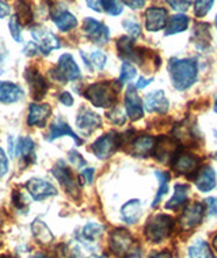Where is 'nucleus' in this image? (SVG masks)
Returning a JSON list of instances; mask_svg holds the SVG:
<instances>
[{
  "label": "nucleus",
  "instance_id": "nucleus-1",
  "mask_svg": "<svg viewBox=\"0 0 217 258\" xmlns=\"http://www.w3.org/2000/svg\"><path fill=\"white\" fill-rule=\"evenodd\" d=\"M169 72L174 87L183 91L195 83L198 67L193 58H171L169 62Z\"/></svg>",
  "mask_w": 217,
  "mask_h": 258
},
{
  "label": "nucleus",
  "instance_id": "nucleus-2",
  "mask_svg": "<svg viewBox=\"0 0 217 258\" xmlns=\"http://www.w3.org/2000/svg\"><path fill=\"white\" fill-rule=\"evenodd\" d=\"M85 97L97 107H111L117 101V90L111 82H101L87 87Z\"/></svg>",
  "mask_w": 217,
  "mask_h": 258
},
{
  "label": "nucleus",
  "instance_id": "nucleus-3",
  "mask_svg": "<svg viewBox=\"0 0 217 258\" xmlns=\"http://www.w3.org/2000/svg\"><path fill=\"white\" fill-rule=\"evenodd\" d=\"M173 219L167 215H154L146 224V235L151 242H162L173 231Z\"/></svg>",
  "mask_w": 217,
  "mask_h": 258
},
{
  "label": "nucleus",
  "instance_id": "nucleus-4",
  "mask_svg": "<svg viewBox=\"0 0 217 258\" xmlns=\"http://www.w3.org/2000/svg\"><path fill=\"white\" fill-rule=\"evenodd\" d=\"M50 74L54 79L58 82H74L80 78V68L72 57V54L64 53L60 56L57 66L53 70H50Z\"/></svg>",
  "mask_w": 217,
  "mask_h": 258
},
{
  "label": "nucleus",
  "instance_id": "nucleus-5",
  "mask_svg": "<svg viewBox=\"0 0 217 258\" xmlns=\"http://www.w3.org/2000/svg\"><path fill=\"white\" fill-rule=\"evenodd\" d=\"M109 245L111 251L120 258H126L134 250L132 235L125 228H117L111 232Z\"/></svg>",
  "mask_w": 217,
  "mask_h": 258
},
{
  "label": "nucleus",
  "instance_id": "nucleus-6",
  "mask_svg": "<svg viewBox=\"0 0 217 258\" xmlns=\"http://www.w3.org/2000/svg\"><path fill=\"white\" fill-rule=\"evenodd\" d=\"M120 136L115 132H110L97 139L91 146V150L99 159H107L120 147Z\"/></svg>",
  "mask_w": 217,
  "mask_h": 258
},
{
  "label": "nucleus",
  "instance_id": "nucleus-7",
  "mask_svg": "<svg viewBox=\"0 0 217 258\" xmlns=\"http://www.w3.org/2000/svg\"><path fill=\"white\" fill-rule=\"evenodd\" d=\"M31 36L34 38V44L44 54H49L52 50L58 49L61 44L58 37L44 26H37L31 30Z\"/></svg>",
  "mask_w": 217,
  "mask_h": 258
},
{
  "label": "nucleus",
  "instance_id": "nucleus-8",
  "mask_svg": "<svg viewBox=\"0 0 217 258\" xmlns=\"http://www.w3.org/2000/svg\"><path fill=\"white\" fill-rule=\"evenodd\" d=\"M52 174L60 182V185L65 189L66 193H69L71 196L79 195V185L76 182V178L74 177L71 169L65 165V162H62V160L57 162L52 169Z\"/></svg>",
  "mask_w": 217,
  "mask_h": 258
},
{
  "label": "nucleus",
  "instance_id": "nucleus-9",
  "mask_svg": "<svg viewBox=\"0 0 217 258\" xmlns=\"http://www.w3.org/2000/svg\"><path fill=\"white\" fill-rule=\"evenodd\" d=\"M83 31L90 41L97 45H105L110 38V31L106 25L94 18H86L83 22Z\"/></svg>",
  "mask_w": 217,
  "mask_h": 258
},
{
  "label": "nucleus",
  "instance_id": "nucleus-10",
  "mask_svg": "<svg viewBox=\"0 0 217 258\" xmlns=\"http://www.w3.org/2000/svg\"><path fill=\"white\" fill-rule=\"evenodd\" d=\"M102 125V118L87 107H82L76 118V126L83 135H91Z\"/></svg>",
  "mask_w": 217,
  "mask_h": 258
},
{
  "label": "nucleus",
  "instance_id": "nucleus-11",
  "mask_svg": "<svg viewBox=\"0 0 217 258\" xmlns=\"http://www.w3.org/2000/svg\"><path fill=\"white\" fill-rule=\"evenodd\" d=\"M26 189L36 201H42L57 195V189L42 178H31L30 181H27Z\"/></svg>",
  "mask_w": 217,
  "mask_h": 258
},
{
  "label": "nucleus",
  "instance_id": "nucleus-12",
  "mask_svg": "<svg viewBox=\"0 0 217 258\" xmlns=\"http://www.w3.org/2000/svg\"><path fill=\"white\" fill-rule=\"evenodd\" d=\"M202 218H204V205L198 204V203L187 205L183 211V214L181 215V218H179L181 228L185 231L193 230L202 222Z\"/></svg>",
  "mask_w": 217,
  "mask_h": 258
},
{
  "label": "nucleus",
  "instance_id": "nucleus-13",
  "mask_svg": "<svg viewBox=\"0 0 217 258\" xmlns=\"http://www.w3.org/2000/svg\"><path fill=\"white\" fill-rule=\"evenodd\" d=\"M25 78H26L29 87H30L31 95L36 101H40L45 97V94L48 91V83L44 76L34 68H27L25 71Z\"/></svg>",
  "mask_w": 217,
  "mask_h": 258
},
{
  "label": "nucleus",
  "instance_id": "nucleus-14",
  "mask_svg": "<svg viewBox=\"0 0 217 258\" xmlns=\"http://www.w3.org/2000/svg\"><path fill=\"white\" fill-rule=\"evenodd\" d=\"M198 166L199 158L190 152H182L173 158V170L182 175H189V174L194 173L198 169Z\"/></svg>",
  "mask_w": 217,
  "mask_h": 258
},
{
  "label": "nucleus",
  "instance_id": "nucleus-15",
  "mask_svg": "<svg viewBox=\"0 0 217 258\" xmlns=\"http://www.w3.org/2000/svg\"><path fill=\"white\" fill-rule=\"evenodd\" d=\"M169 14L163 7H151L146 11V27L148 31H159L167 26Z\"/></svg>",
  "mask_w": 217,
  "mask_h": 258
},
{
  "label": "nucleus",
  "instance_id": "nucleus-16",
  "mask_svg": "<svg viewBox=\"0 0 217 258\" xmlns=\"http://www.w3.org/2000/svg\"><path fill=\"white\" fill-rule=\"evenodd\" d=\"M125 110H126V114L132 121L140 120L144 116L141 99L137 95L136 87H133V86H129L126 95H125Z\"/></svg>",
  "mask_w": 217,
  "mask_h": 258
},
{
  "label": "nucleus",
  "instance_id": "nucleus-17",
  "mask_svg": "<svg viewBox=\"0 0 217 258\" xmlns=\"http://www.w3.org/2000/svg\"><path fill=\"white\" fill-rule=\"evenodd\" d=\"M62 136H69V138H72L75 140L76 144H82L79 136L72 131L71 126L66 124L61 117H57V118L52 122V125L49 126V134L48 136H46V139H48V142H53V140H56V139L58 138H62Z\"/></svg>",
  "mask_w": 217,
  "mask_h": 258
},
{
  "label": "nucleus",
  "instance_id": "nucleus-18",
  "mask_svg": "<svg viewBox=\"0 0 217 258\" xmlns=\"http://www.w3.org/2000/svg\"><path fill=\"white\" fill-rule=\"evenodd\" d=\"M144 107L150 113H160V114H163V113L169 110L170 103L167 98H166L163 91L162 90H156V91H152V93L147 95L146 101H144Z\"/></svg>",
  "mask_w": 217,
  "mask_h": 258
},
{
  "label": "nucleus",
  "instance_id": "nucleus-19",
  "mask_svg": "<svg viewBox=\"0 0 217 258\" xmlns=\"http://www.w3.org/2000/svg\"><path fill=\"white\" fill-rule=\"evenodd\" d=\"M52 109L45 103H31L27 114V124L30 126H44Z\"/></svg>",
  "mask_w": 217,
  "mask_h": 258
},
{
  "label": "nucleus",
  "instance_id": "nucleus-20",
  "mask_svg": "<svg viewBox=\"0 0 217 258\" xmlns=\"http://www.w3.org/2000/svg\"><path fill=\"white\" fill-rule=\"evenodd\" d=\"M87 6L97 13H107L113 17L124 11L122 0H87Z\"/></svg>",
  "mask_w": 217,
  "mask_h": 258
},
{
  "label": "nucleus",
  "instance_id": "nucleus-21",
  "mask_svg": "<svg viewBox=\"0 0 217 258\" xmlns=\"http://www.w3.org/2000/svg\"><path fill=\"white\" fill-rule=\"evenodd\" d=\"M22 87H19L15 83H10V82H2L0 80V103H10L19 102L23 98Z\"/></svg>",
  "mask_w": 217,
  "mask_h": 258
},
{
  "label": "nucleus",
  "instance_id": "nucleus-22",
  "mask_svg": "<svg viewBox=\"0 0 217 258\" xmlns=\"http://www.w3.org/2000/svg\"><path fill=\"white\" fill-rule=\"evenodd\" d=\"M154 151H155L156 159L162 162V163H167V162L173 159L174 154L177 151V144L170 139L163 138L158 142Z\"/></svg>",
  "mask_w": 217,
  "mask_h": 258
},
{
  "label": "nucleus",
  "instance_id": "nucleus-23",
  "mask_svg": "<svg viewBox=\"0 0 217 258\" xmlns=\"http://www.w3.org/2000/svg\"><path fill=\"white\" fill-rule=\"evenodd\" d=\"M195 186L198 187V190L204 191H210L216 186V173L210 166H206L204 169L201 170L197 175V178L194 181Z\"/></svg>",
  "mask_w": 217,
  "mask_h": 258
},
{
  "label": "nucleus",
  "instance_id": "nucleus-24",
  "mask_svg": "<svg viewBox=\"0 0 217 258\" xmlns=\"http://www.w3.org/2000/svg\"><path fill=\"white\" fill-rule=\"evenodd\" d=\"M121 216L126 224H134L138 222V219L141 216V203L140 200H129L125 203L121 208Z\"/></svg>",
  "mask_w": 217,
  "mask_h": 258
},
{
  "label": "nucleus",
  "instance_id": "nucleus-25",
  "mask_svg": "<svg viewBox=\"0 0 217 258\" xmlns=\"http://www.w3.org/2000/svg\"><path fill=\"white\" fill-rule=\"evenodd\" d=\"M117 48H118V52H120L121 57L141 64L142 53H138V50L134 48L132 38H129V37H121L120 40H118V42H117Z\"/></svg>",
  "mask_w": 217,
  "mask_h": 258
},
{
  "label": "nucleus",
  "instance_id": "nucleus-26",
  "mask_svg": "<svg viewBox=\"0 0 217 258\" xmlns=\"http://www.w3.org/2000/svg\"><path fill=\"white\" fill-rule=\"evenodd\" d=\"M155 148V139L150 135H142L133 140L132 151L134 155L147 156L150 155Z\"/></svg>",
  "mask_w": 217,
  "mask_h": 258
},
{
  "label": "nucleus",
  "instance_id": "nucleus-27",
  "mask_svg": "<svg viewBox=\"0 0 217 258\" xmlns=\"http://www.w3.org/2000/svg\"><path fill=\"white\" fill-rule=\"evenodd\" d=\"M17 155H21L26 163H34L36 160V144L30 138H22L17 144Z\"/></svg>",
  "mask_w": 217,
  "mask_h": 258
},
{
  "label": "nucleus",
  "instance_id": "nucleus-28",
  "mask_svg": "<svg viewBox=\"0 0 217 258\" xmlns=\"http://www.w3.org/2000/svg\"><path fill=\"white\" fill-rule=\"evenodd\" d=\"M53 22L60 31H69L78 25V19L69 11H56L53 14Z\"/></svg>",
  "mask_w": 217,
  "mask_h": 258
},
{
  "label": "nucleus",
  "instance_id": "nucleus-29",
  "mask_svg": "<svg viewBox=\"0 0 217 258\" xmlns=\"http://www.w3.org/2000/svg\"><path fill=\"white\" fill-rule=\"evenodd\" d=\"M189 189H190V187L187 186V185H183V183H178V185H175L173 197L167 201L166 208L178 209L181 205L185 204L187 200V196H189Z\"/></svg>",
  "mask_w": 217,
  "mask_h": 258
},
{
  "label": "nucleus",
  "instance_id": "nucleus-30",
  "mask_svg": "<svg viewBox=\"0 0 217 258\" xmlns=\"http://www.w3.org/2000/svg\"><path fill=\"white\" fill-rule=\"evenodd\" d=\"M189 26V18L183 14H177L170 17L167 21V27H166V36H173L177 33H182L185 31Z\"/></svg>",
  "mask_w": 217,
  "mask_h": 258
},
{
  "label": "nucleus",
  "instance_id": "nucleus-31",
  "mask_svg": "<svg viewBox=\"0 0 217 258\" xmlns=\"http://www.w3.org/2000/svg\"><path fill=\"white\" fill-rule=\"evenodd\" d=\"M31 231H33L34 238L38 242H41V243H44V245L50 243L53 240V234L50 232L48 226L41 219H37V220L33 222V224H31Z\"/></svg>",
  "mask_w": 217,
  "mask_h": 258
},
{
  "label": "nucleus",
  "instance_id": "nucleus-32",
  "mask_svg": "<svg viewBox=\"0 0 217 258\" xmlns=\"http://www.w3.org/2000/svg\"><path fill=\"white\" fill-rule=\"evenodd\" d=\"M189 258H213V253L205 240H197L189 247Z\"/></svg>",
  "mask_w": 217,
  "mask_h": 258
},
{
  "label": "nucleus",
  "instance_id": "nucleus-33",
  "mask_svg": "<svg viewBox=\"0 0 217 258\" xmlns=\"http://www.w3.org/2000/svg\"><path fill=\"white\" fill-rule=\"evenodd\" d=\"M15 17L19 23L22 25H29L33 21V11L26 0H18L17 2V14Z\"/></svg>",
  "mask_w": 217,
  "mask_h": 258
},
{
  "label": "nucleus",
  "instance_id": "nucleus-34",
  "mask_svg": "<svg viewBox=\"0 0 217 258\" xmlns=\"http://www.w3.org/2000/svg\"><path fill=\"white\" fill-rule=\"evenodd\" d=\"M193 40L195 41V44L199 45L201 48L208 46L210 42V33H209V25L206 23H198L194 27V34H193Z\"/></svg>",
  "mask_w": 217,
  "mask_h": 258
},
{
  "label": "nucleus",
  "instance_id": "nucleus-35",
  "mask_svg": "<svg viewBox=\"0 0 217 258\" xmlns=\"http://www.w3.org/2000/svg\"><path fill=\"white\" fill-rule=\"evenodd\" d=\"M155 175H156V178L159 179V190H158V193H156L155 200H154V203H152V207H154V208L158 207L159 201L162 200V197L169 193V181H170L169 174L163 173V171H158V170H156Z\"/></svg>",
  "mask_w": 217,
  "mask_h": 258
},
{
  "label": "nucleus",
  "instance_id": "nucleus-36",
  "mask_svg": "<svg viewBox=\"0 0 217 258\" xmlns=\"http://www.w3.org/2000/svg\"><path fill=\"white\" fill-rule=\"evenodd\" d=\"M103 234V227L101 224H97V223H89L83 231H82V235L86 240H95L98 239L99 236Z\"/></svg>",
  "mask_w": 217,
  "mask_h": 258
},
{
  "label": "nucleus",
  "instance_id": "nucleus-37",
  "mask_svg": "<svg viewBox=\"0 0 217 258\" xmlns=\"http://www.w3.org/2000/svg\"><path fill=\"white\" fill-rule=\"evenodd\" d=\"M214 5V0H194V15L204 18Z\"/></svg>",
  "mask_w": 217,
  "mask_h": 258
},
{
  "label": "nucleus",
  "instance_id": "nucleus-38",
  "mask_svg": "<svg viewBox=\"0 0 217 258\" xmlns=\"http://www.w3.org/2000/svg\"><path fill=\"white\" fill-rule=\"evenodd\" d=\"M90 60H89V64L90 67L93 66L94 68H97V70H103L105 68V66H106V61H107V57L106 54L103 53V52H101V50H95V52H93V53L90 54Z\"/></svg>",
  "mask_w": 217,
  "mask_h": 258
},
{
  "label": "nucleus",
  "instance_id": "nucleus-39",
  "mask_svg": "<svg viewBox=\"0 0 217 258\" xmlns=\"http://www.w3.org/2000/svg\"><path fill=\"white\" fill-rule=\"evenodd\" d=\"M134 76H136V68L133 67L130 62L125 61L121 67L120 80L122 83H126V82H130Z\"/></svg>",
  "mask_w": 217,
  "mask_h": 258
},
{
  "label": "nucleus",
  "instance_id": "nucleus-40",
  "mask_svg": "<svg viewBox=\"0 0 217 258\" xmlns=\"http://www.w3.org/2000/svg\"><path fill=\"white\" fill-rule=\"evenodd\" d=\"M10 27V33H11V37L14 38V41H17V42H22V34H21V23L18 22V19L17 17L14 15L10 19L9 23Z\"/></svg>",
  "mask_w": 217,
  "mask_h": 258
},
{
  "label": "nucleus",
  "instance_id": "nucleus-41",
  "mask_svg": "<svg viewBox=\"0 0 217 258\" xmlns=\"http://www.w3.org/2000/svg\"><path fill=\"white\" fill-rule=\"evenodd\" d=\"M122 26L125 27V30L128 31V34L132 38H137V37L141 36V29H140V25L136 22H133L130 19H126L122 22Z\"/></svg>",
  "mask_w": 217,
  "mask_h": 258
},
{
  "label": "nucleus",
  "instance_id": "nucleus-42",
  "mask_svg": "<svg viewBox=\"0 0 217 258\" xmlns=\"http://www.w3.org/2000/svg\"><path fill=\"white\" fill-rule=\"evenodd\" d=\"M107 117H109L110 122H113V124L115 125H122L125 121H126V117H125V114L122 113V110L117 109V107H114L113 110L109 111V113H107Z\"/></svg>",
  "mask_w": 217,
  "mask_h": 258
},
{
  "label": "nucleus",
  "instance_id": "nucleus-43",
  "mask_svg": "<svg viewBox=\"0 0 217 258\" xmlns=\"http://www.w3.org/2000/svg\"><path fill=\"white\" fill-rule=\"evenodd\" d=\"M167 3L170 5V7L175 11H187V10L190 9L191 6V0H166Z\"/></svg>",
  "mask_w": 217,
  "mask_h": 258
},
{
  "label": "nucleus",
  "instance_id": "nucleus-44",
  "mask_svg": "<svg viewBox=\"0 0 217 258\" xmlns=\"http://www.w3.org/2000/svg\"><path fill=\"white\" fill-rule=\"evenodd\" d=\"M7 171H9V159H7L6 152L3 151V148L0 147V178L5 177Z\"/></svg>",
  "mask_w": 217,
  "mask_h": 258
},
{
  "label": "nucleus",
  "instance_id": "nucleus-45",
  "mask_svg": "<svg viewBox=\"0 0 217 258\" xmlns=\"http://www.w3.org/2000/svg\"><path fill=\"white\" fill-rule=\"evenodd\" d=\"M68 159H69V162H72L74 165L78 166V167H83V166H86V160L82 158V155H80L78 151L69 152V155H68Z\"/></svg>",
  "mask_w": 217,
  "mask_h": 258
},
{
  "label": "nucleus",
  "instance_id": "nucleus-46",
  "mask_svg": "<svg viewBox=\"0 0 217 258\" xmlns=\"http://www.w3.org/2000/svg\"><path fill=\"white\" fill-rule=\"evenodd\" d=\"M13 201H14V205H15V207H17L18 209L27 208V203H26V200H23L22 193L14 191V193H13Z\"/></svg>",
  "mask_w": 217,
  "mask_h": 258
},
{
  "label": "nucleus",
  "instance_id": "nucleus-47",
  "mask_svg": "<svg viewBox=\"0 0 217 258\" xmlns=\"http://www.w3.org/2000/svg\"><path fill=\"white\" fill-rule=\"evenodd\" d=\"M206 204H208L209 216H217V197H209V199H206Z\"/></svg>",
  "mask_w": 217,
  "mask_h": 258
},
{
  "label": "nucleus",
  "instance_id": "nucleus-48",
  "mask_svg": "<svg viewBox=\"0 0 217 258\" xmlns=\"http://www.w3.org/2000/svg\"><path fill=\"white\" fill-rule=\"evenodd\" d=\"M147 0H122V3L128 6L129 9L132 10H138V9H142L144 5H146Z\"/></svg>",
  "mask_w": 217,
  "mask_h": 258
},
{
  "label": "nucleus",
  "instance_id": "nucleus-49",
  "mask_svg": "<svg viewBox=\"0 0 217 258\" xmlns=\"http://www.w3.org/2000/svg\"><path fill=\"white\" fill-rule=\"evenodd\" d=\"M38 50L40 49H38V46L34 42H27L25 45V48H23V53L27 54V56H34V54H37Z\"/></svg>",
  "mask_w": 217,
  "mask_h": 258
},
{
  "label": "nucleus",
  "instance_id": "nucleus-50",
  "mask_svg": "<svg viewBox=\"0 0 217 258\" xmlns=\"http://www.w3.org/2000/svg\"><path fill=\"white\" fill-rule=\"evenodd\" d=\"M94 173H95V170H94V169L83 170V171H82V178L85 179L86 183H93Z\"/></svg>",
  "mask_w": 217,
  "mask_h": 258
},
{
  "label": "nucleus",
  "instance_id": "nucleus-51",
  "mask_svg": "<svg viewBox=\"0 0 217 258\" xmlns=\"http://www.w3.org/2000/svg\"><path fill=\"white\" fill-rule=\"evenodd\" d=\"M60 102L65 106H72L74 105V97L69 93H62L60 97Z\"/></svg>",
  "mask_w": 217,
  "mask_h": 258
},
{
  "label": "nucleus",
  "instance_id": "nucleus-52",
  "mask_svg": "<svg viewBox=\"0 0 217 258\" xmlns=\"http://www.w3.org/2000/svg\"><path fill=\"white\" fill-rule=\"evenodd\" d=\"M10 14V6L5 0H0V18H6Z\"/></svg>",
  "mask_w": 217,
  "mask_h": 258
},
{
  "label": "nucleus",
  "instance_id": "nucleus-53",
  "mask_svg": "<svg viewBox=\"0 0 217 258\" xmlns=\"http://www.w3.org/2000/svg\"><path fill=\"white\" fill-rule=\"evenodd\" d=\"M152 80H154L152 78H151V79H146L144 76H140V78H138V80H137V83H136V89H144L146 86H148L150 83H151Z\"/></svg>",
  "mask_w": 217,
  "mask_h": 258
},
{
  "label": "nucleus",
  "instance_id": "nucleus-54",
  "mask_svg": "<svg viewBox=\"0 0 217 258\" xmlns=\"http://www.w3.org/2000/svg\"><path fill=\"white\" fill-rule=\"evenodd\" d=\"M150 258H171L170 251H159V253H154Z\"/></svg>",
  "mask_w": 217,
  "mask_h": 258
},
{
  "label": "nucleus",
  "instance_id": "nucleus-55",
  "mask_svg": "<svg viewBox=\"0 0 217 258\" xmlns=\"http://www.w3.org/2000/svg\"><path fill=\"white\" fill-rule=\"evenodd\" d=\"M31 258H50V257H49V255H46V254L40 253V254H36L34 257H31Z\"/></svg>",
  "mask_w": 217,
  "mask_h": 258
},
{
  "label": "nucleus",
  "instance_id": "nucleus-56",
  "mask_svg": "<svg viewBox=\"0 0 217 258\" xmlns=\"http://www.w3.org/2000/svg\"><path fill=\"white\" fill-rule=\"evenodd\" d=\"M212 246H213V249H214V250H216V251H217V235L214 236V238H213Z\"/></svg>",
  "mask_w": 217,
  "mask_h": 258
},
{
  "label": "nucleus",
  "instance_id": "nucleus-57",
  "mask_svg": "<svg viewBox=\"0 0 217 258\" xmlns=\"http://www.w3.org/2000/svg\"><path fill=\"white\" fill-rule=\"evenodd\" d=\"M214 111L217 113V99H216V102H214Z\"/></svg>",
  "mask_w": 217,
  "mask_h": 258
},
{
  "label": "nucleus",
  "instance_id": "nucleus-58",
  "mask_svg": "<svg viewBox=\"0 0 217 258\" xmlns=\"http://www.w3.org/2000/svg\"><path fill=\"white\" fill-rule=\"evenodd\" d=\"M0 258H11L10 255H0Z\"/></svg>",
  "mask_w": 217,
  "mask_h": 258
},
{
  "label": "nucleus",
  "instance_id": "nucleus-59",
  "mask_svg": "<svg viewBox=\"0 0 217 258\" xmlns=\"http://www.w3.org/2000/svg\"><path fill=\"white\" fill-rule=\"evenodd\" d=\"M214 25H216V27H217V15H216V19H214Z\"/></svg>",
  "mask_w": 217,
  "mask_h": 258
}]
</instances>
